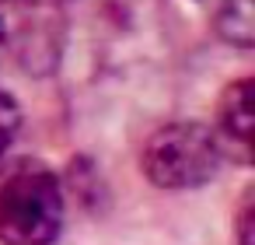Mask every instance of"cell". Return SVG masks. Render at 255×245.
<instances>
[{
  "label": "cell",
  "mask_w": 255,
  "mask_h": 245,
  "mask_svg": "<svg viewBox=\"0 0 255 245\" xmlns=\"http://www.w3.org/2000/svg\"><path fill=\"white\" fill-rule=\"evenodd\" d=\"M60 231H63L60 179L39 161H14L0 168V242L53 245Z\"/></svg>",
  "instance_id": "1"
},
{
  "label": "cell",
  "mask_w": 255,
  "mask_h": 245,
  "mask_svg": "<svg viewBox=\"0 0 255 245\" xmlns=\"http://www.w3.org/2000/svg\"><path fill=\"white\" fill-rule=\"evenodd\" d=\"M224 161V151L210 126L182 119L154 130L143 144L140 168L161 189H196L206 186Z\"/></svg>",
  "instance_id": "2"
},
{
  "label": "cell",
  "mask_w": 255,
  "mask_h": 245,
  "mask_svg": "<svg viewBox=\"0 0 255 245\" xmlns=\"http://www.w3.org/2000/svg\"><path fill=\"white\" fill-rule=\"evenodd\" d=\"M252 112H255L252 109V81L241 77L224 88L220 105H217V126H210L224 158H234L241 165L252 161V126H255Z\"/></svg>",
  "instance_id": "3"
},
{
  "label": "cell",
  "mask_w": 255,
  "mask_h": 245,
  "mask_svg": "<svg viewBox=\"0 0 255 245\" xmlns=\"http://www.w3.org/2000/svg\"><path fill=\"white\" fill-rule=\"evenodd\" d=\"M206 7L213 28L220 39L234 42V46H252L255 42V4L252 0H196Z\"/></svg>",
  "instance_id": "4"
},
{
  "label": "cell",
  "mask_w": 255,
  "mask_h": 245,
  "mask_svg": "<svg viewBox=\"0 0 255 245\" xmlns=\"http://www.w3.org/2000/svg\"><path fill=\"white\" fill-rule=\"evenodd\" d=\"M18 130H21V109L7 91H0V161H4L7 147L14 144Z\"/></svg>",
  "instance_id": "5"
},
{
  "label": "cell",
  "mask_w": 255,
  "mask_h": 245,
  "mask_svg": "<svg viewBox=\"0 0 255 245\" xmlns=\"http://www.w3.org/2000/svg\"><path fill=\"white\" fill-rule=\"evenodd\" d=\"M0 49H4V21H0Z\"/></svg>",
  "instance_id": "6"
},
{
  "label": "cell",
  "mask_w": 255,
  "mask_h": 245,
  "mask_svg": "<svg viewBox=\"0 0 255 245\" xmlns=\"http://www.w3.org/2000/svg\"><path fill=\"white\" fill-rule=\"evenodd\" d=\"M0 4H4V0H0Z\"/></svg>",
  "instance_id": "7"
}]
</instances>
